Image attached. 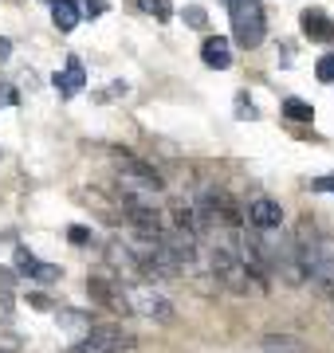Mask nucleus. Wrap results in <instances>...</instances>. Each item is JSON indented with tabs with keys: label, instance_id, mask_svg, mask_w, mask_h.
Segmentation results:
<instances>
[{
	"label": "nucleus",
	"instance_id": "nucleus-13",
	"mask_svg": "<svg viewBox=\"0 0 334 353\" xmlns=\"http://www.w3.org/2000/svg\"><path fill=\"white\" fill-rule=\"evenodd\" d=\"M79 4L75 0H55V8H52V20H55V28L59 32H75V24H79Z\"/></svg>",
	"mask_w": 334,
	"mask_h": 353
},
{
	"label": "nucleus",
	"instance_id": "nucleus-5",
	"mask_svg": "<svg viewBox=\"0 0 334 353\" xmlns=\"http://www.w3.org/2000/svg\"><path fill=\"white\" fill-rule=\"evenodd\" d=\"M79 345L87 353H126L130 345H134V338H130L122 326H90Z\"/></svg>",
	"mask_w": 334,
	"mask_h": 353
},
{
	"label": "nucleus",
	"instance_id": "nucleus-6",
	"mask_svg": "<svg viewBox=\"0 0 334 353\" xmlns=\"http://www.w3.org/2000/svg\"><path fill=\"white\" fill-rule=\"evenodd\" d=\"M87 290L90 299L106 310H115V314H130L126 306V290H122V279H106V275H90L87 279Z\"/></svg>",
	"mask_w": 334,
	"mask_h": 353
},
{
	"label": "nucleus",
	"instance_id": "nucleus-24",
	"mask_svg": "<svg viewBox=\"0 0 334 353\" xmlns=\"http://www.w3.org/2000/svg\"><path fill=\"white\" fill-rule=\"evenodd\" d=\"M8 55H12V39L0 36V59H8Z\"/></svg>",
	"mask_w": 334,
	"mask_h": 353
},
{
	"label": "nucleus",
	"instance_id": "nucleus-18",
	"mask_svg": "<svg viewBox=\"0 0 334 353\" xmlns=\"http://www.w3.org/2000/svg\"><path fill=\"white\" fill-rule=\"evenodd\" d=\"M236 114H240V118H256V106H252V99H248V94H240V99H236Z\"/></svg>",
	"mask_w": 334,
	"mask_h": 353
},
{
	"label": "nucleus",
	"instance_id": "nucleus-25",
	"mask_svg": "<svg viewBox=\"0 0 334 353\" xmlns=\"http://www.w3.org/2000/svg\"><path fill=\"white\" fill-rule=\"evenodd\" d=\"M63 353H87V350H83V345H71V350H63Z\"/></svg>",
	"mask_w": 334,
	"mask_h": 353
},
{
	"label": "nucleus",
	"instance_id": "nucleus-23",
	"mask_svg": "<svg viewBox=\"0 0 334 353\" xmlns=\"http://www.w3.org/2000/svg\"><path fill=\"white\" fill-rule=\"evenodd\" d=\"M8 102H16V90L12 87H0V106H8Z\"/></svg>",
	"mask_w": 334,
	"mask_h": 353
},
{
	"label": "nucleus",
	"instance_id": "nucleus-10",
	"mask_svg": "<svg viewBox=\"0 0 334 353\" xmlns=\"http://www.w3.org/2000/svg\"><path fill=\"white\" fill-rule=\"evenodd\" d=\"M299 24H303V36L315 39V43H331L334 39V24L322 8H307V12L299 16Z\"/></svg>",
	"mask_w": 334,
	"mask_h": 353
},
{
	"label": "nucleus",
	"instance_id": "nucleus-1",
	"mask_svg": "<svg viewBox=\"0 0 334 353\" xmlns=\"http://www.w3.org/2000/svg\"><path fill=\"white\" fill-rule=\"evenodd\" d=\"M208 263H213V275H217L228 290H236V294H256V290H264V279H259L256 271L240 259L236 243L220 240L217 248L208 252Z\"/></svg>",
	"mask_w": 334,
	"mask_h": 353
},
{
	"label": "nucleus",
	"instance_id": "nucleus-22",
	"mask_svg": "<svg viewBox=\"0 0 334 353\" xmlns=\"http://www.w3.org/2000/svg\"><path fill=\"white\" fill-rule=\"evenodd\" d=\"M67 236H71V243H87V240H90V232H87V228H71Z\"/></svg>",
	"mask_w": 334,
	"mask_h": 353
},
{
	"label": "nucleus",
	"instance_id": "nucleus-15",
	"mask_svg": "<svg viewBox=\"0 0 334 353\" xmlns=\"http://www.w3.org/2000/svg\"><path fill=\"white\" fill-rule=\"evenodd\" d=\"M59 322H63L67 330H83V334L90 330V318L79 314V310H59Z\"/></svg>",
	"mask_w": 334,
	"mask_h": 353
},
{
	"label": "nucleus",
	"instance_id": "nucleus-7",
	"mask_svg": "<svg viewBox=\"0 0 334 353\" xmlns=\"http://www.w3.org/2000/svg\"><path fill=\"white\" fill-rule=\"evenodd\" d=\"M16 271L28 275V279H36V283H59V279H63L59 267H55V263H39L28 248H16Z\"/></svg>",
	"mask_w": 334,
	"mask_h": 353
},
{
	"label": "nucleus",
	"instance_id": "nucleus-14",
	"mask_svg": "<svg viewBox=\"0 0 334 353\" xmlns=\"http://www.w3.org/2000/svg\"><path fill=\"white\" fill-rule=\"evenodd\" d=\"M283 114H287L291 122H311V118H315L311 102H303V99H287V102H283Z\"/></svg>",
	"mask_w": 334,
	"mask_h": 353
},
{
	"label": "nucleus",
	"instance_id": "nucleus-19",
	"mask_svg": "<svg viewBox=\"0 0 334 353\" xmlns=\"http://www.w3.org/2000/svg\"><path fill=\"white\" fill-rule=\"evenodd\" d=\"M311 189H315V192H331V196H334V173L331 176H315V181H311Z\"/></svg>",
	"mask_w": 334,
	"mask_h": 353
},
{
	"label": "nucleus",
	"instance_id": "nucleus-11",
	"mask_svg": "<svg viewBox=\"0 0 334 353\" xmlns=\"http://www.w3.org/2000/svg\"><path fill=\"white\" fill-rule=\"evenodd\" d=\"M201 59H205L213 71H228L232 67V48L224 36H208L205 43H201Z\"/></svg>",
	"mask_w": 334,
	"mask_h": 353
},
{
	"label": "nucleus",
	"instance_id": "nucleus-8",
	"mask_svg": "<svg viewBox=\"0 0 334 353\" xmlns=\"http://www.w3.org/2000/svg\"><path fill=\"white\" fill-rule=\"evenodd\" d=\"M248 224L256 228V232H271V228H283V208L268 196H256V201L248 204Z\"/></svg>",
	"mask_w": 334,
	"mask_h": 353
},
{
	"label": "nucleus",
	"instance_id": "nucleus-2",
	"mask_svg": "<svg viewBox=\"0 0 334 353\" xmlns=\"http://www.w3.org/2000/svg\"><path fill=\"white\" fill-rule=\"evenodd\" d=\"M118 181H122V196H138V201H154L161 192V173L154 165H146L134 153H118L115 157Z\"/></svg>",
	"mask_w": 334,
	"mask_h": 353
},
{
	"label": "nucleus",
	"instance_id": "nucleus-21",
	"mask_svg": "<svg viewBox=\"0 0 334 353\" xmlns=\"http://www.w3.org/2000/svg\"><path fill=\"white\" fill-rule=\"evenodd\" d=\"M83 12H87V16H103L106 12V0H87V4H83Z\"/></svg>",
	"mask_w": 334,
	"mask_h": 353
},
{
	"label": "nucleus",
	"instance_id": "nucleus-17",
	"mask_svg": "<svg viewBox=\"0 0 334 353\" xmlns=\"http://www.w3.org/2000/svg\"><path fill=\"white\" fill-rule=\"evenodd\" d=\"M315 75H319V83H334V55H322L315 63Z\"/></svg>",
	"mask_w": 334,
	"mask_h": 353
},
{
	"label": "nucleus",
	"instance_id": "nucleus-9",
	"mask_svg": "<svg viewBox=\"0 0 334 353\" xmlns=\"http://www.w3.org/2000/svg\"><path fill=\"white\" fill-rule=\"evenodd\" d=\"M87 87V71H83V59L79 55H67V67L55 75V90L63 94V99H75L79 90Z\"/></svg>",
	"mask_w": 334,
	"mask_h": 353
},
{
	"label": "nucleus",
	"instance_id": "nucleus-3",
	"mask_svg": "<svg viewBox=\"0 0 334 353\" xmlns=\"http://www.w3.org/2000/svg\"><path fill=\"white\" fill-rule=\"evenodd\" d=\"M228 20H232V39L240 48H259L268 36V16L259 0H228Z\"/></svg>",
	"mask_w": 334,
	"mask_h": 353
},
{
	"label": "nucleus",
	"instance_id": "nucleus-12",
	"mask_svg": "<svg viewBox=\"0 0 334 353\" xmlns=\"http://www.w3.org/2000/svg\"><path fill=\"white\" fill-rule=\"evenodd\" d=\"M259 353H311V345L295 334H268L259 341Z\"/></svg>",
	"mask_w": 334,
	"mask_h": 353
},
{
	"label": "nucleus",
	"instance_id": "nucleus-20",
	"mask_svg": "<svg viewBox=\"0 0 334 353\" xmlns=\"http://www.w3.org/2000/svg\"><path fill=\"white\" fill-rule=\"evenodd\" d=\"M8 322H12V299L0 294V326H8Z\"/></svg>",
	"mask_w": 334,
	"mask_h": 353
},
{
	"label": "nucleus",
	"instance_id": "nucleus-4",
	"mask_svg": "<svg viewBox=\"0 0 334 353\" xmlns=\"http://www.w3.org/2000/svg\"><path fill=\"white\" fill-rule=\"evenodd\" d=\"M126 306H130V314H141L150 322H173L177 318V310H173V303L166 294H157L154 287H141V283L126 287Z\"/></svg>",
	"mask_w": 334,
	"mask_h": 353
},
{
	"label": "nucleus",
	"instance_id": "nucleus-16",
	"mask_svg": "<svg viewBox=\"0 0 334 353\" xmlns=\"http://www.w3.org/2000/svg\"><path fill=\"white\" fill-rule=\"evenodd\" d=\"M185 24H189V28H205L208 24V12L201 8V4H189V8H185Z\"/></svg>",
	"mask_w": 334,
	"mask_h": 353
}]
</instances>
